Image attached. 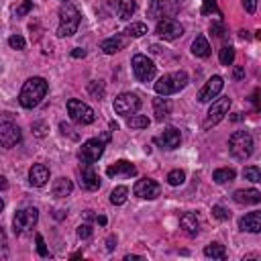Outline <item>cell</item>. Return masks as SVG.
Segmentation results:
<instances>
[{
    "instance_id": "21",
    "label": "cell",
    "mask_w": 261,
    "mask_h": 261,
    "mask_svg": "<svg viewBox=\"0 0 261 261\" xmlns=\"http://www.w3.org/2000/svg\"><path fill=\"white\" fill-rule=\"evenodd\" d=\"M126 37L124 35H114V37H108V39H104L102 43H100V49L106 53V55H114V53H118L120 49H124L126 47Z\"/></svg>"
},
{
    "instance_id": "45",
    "label": "cell",
    "mask_w": 261,
    "mask_h": 261,
    "mask_svg": "<svg viewBox=\"0 0 261 261\" xmlns=\"http://www.w3.org/2000/svg\"><path fill=\"white\" fill-rule=\"evenodd\" d=\"M210 31L214 33V37H222V24H218V22H212V24H210Z\"/></svg>"
},
{
    "instance_id": "37",
    "label": "cell",
    "mask_w": 261,
    "mask_h": 261,
    "mask_svg": "<svg viewBox=\"0 0 261 261\" xmlns=\"http://www.w3.org/2000/svg\"><path fill=\"white\" fill-rule=\"evenodd\" d=\"M8 45L12 47V49H16V51H22L24 49V39L20 37V35H12V37H8Z\"/></svg>"
},
{
    "instance_id": "52",
    "label": "cell",
    "mask_w": 261,
    "mask_h": 261,
    "mask_svg": "<svg viewBox=\"0 0 261 261\" xmlns=\"http://www.w3.org/2000/svg\"><path fill=\"white\" fill-rule=\"evenodd\" d=\"M230 118L237 122V120H243V114H241V112H237V114H234V116H230Z\"/></svg>"
},
{
    "instance_id": "53",
    "label": "cell",
    "mask_w": 261,
    "mask_h": 261,
    "mask_svg": "<svg viewBox=\"0 0 261 261\" xmlns=\"http://www.w3.org/2000/svg\"><path fill=\"white\" fill-rule=\"evenodd\" d=\"M110 128H112V130H116V128H118V122H114V120H110Z\"/></svg>"
},
{
    "instance_id": "50",
    "label": "cell",
    "mask_w": 261,
    "mask_h": 261,
    "mask_svg": "<svg viewBox=\"0 0 261 261\" xmlns=\"http://www.w3.org/2000/svg\"><path fill=\"white\" fill-rule=\"evenodd\" d=\"M135 259H141L139 255H124V261H135Z\"/></svg>"
},
{
    "instance_id": "16",
    "label": "cell",
    "mask_w": 261,
    "mask_h": 261,
    "mask_svg": "<svg viewBox=\"0 0 261 261\" xmlns=\"http://www.w3.org/2000/svg\"><path fill=\"white\" fill-rule=\"evenodd\" d=\"M179 141H181V135H179V130H177L175 126H167L161 135L155 137V143H157L161 149H167V151L179 147Z\"/></svg>"
},
{
    "instance_id": "25",
    "label": "cell",
    "mask_w": 261,
    "mask_h": 261,
    "mask_svg": "<svg viewBox=\"0 0 261 261\" xmlns=\"http://www.w3.org/2000/svg\"><path fill=\"white\" fill-rule=\"evenodd\" d=\"M51 192H53L55 198H65V196H69V194L73 192V184H71V179H67V177H57V179L53 181Z\"/></svg>"
},
{
    "instance_id": "48",
    "label": "cell",
    "mask_w": 261,
    "mask_h": 261,
    "mask_svg": "<svg viewBox=\"0 0 261 261\" xmlns=\"http://www.w3.org/2000/svg\"><path fill=\"white\" fill-rule=\"evenodd\" d=\"M114 247H116V237H108V239H106V249L112 251Z\"/></svg>"
},
{
    "instance_id": "46",
    "label": "cell",
    "mask_w": 261,
    "mask_h": 261,
    "mask_svg": "<svg viewBox=\"0 0 261 261\" xmlns=\"http://www.w3.org/2000/svg\"><path fill=\"white\" fill-rule=\"evenodd\" d=\"M59 128H61V133H63V135H69L71 139H77V135H73V133H71V126H67L65 122H61V124H59Z\"/></svg>"
},
{
    "instance_id": "19",
    "label": "cell",
    "mask_w": 261,
    "mask_h": 261,
    "mask_svg": "<svg viewBox=\"0 0 261 261\" xmlns=\"http://www.w3.org/2000/svg\"><path fill=\"white\" fill-rule=\"evenodd\" d=\"M169 12H173V6H169L167 0H151V4L147 8L149 18H155V20L169 18Z\"/></svg>"
},
{
    "instance_id": "17",
    "label": "cell",
    "mask_w": 261,
    "mask_h": 261,
    "mask_svg": "<svg viewBox=\"0 0 261 261\" xmlns=\"http://www.w3.org/2000/svg\"><path fill=\"white\" fill-rule=\"evenodd\" d=\"M106 175H108V177H118V175H122V177H133V175H137V167H135L130 161L120 159V161H116V163H112V165L106 167Z\"/></svg>"
},
{
    "instance_id": "51",
    "label": "cell",
    "mask_w": 261,
    "mask_h": 261,
    "mask_svg": "<svg viewBox=\"0 0 261 261\" xmlns=\"http://www.w3.org/2000/svg\"><path fill=\"white\" fill-rule=\"evenodd\" d=\"M96 222L98 224H106V216H96Z\"/></svg>"
},
{
    "instance_id": "10",
    "label": "cell",
    "mask_w": 261,
    "mask_h": 261,
    "mask_svg": "<svg viewBox=\"0 0 261 261\" xmlns=\"http://www.w3.org/2000/svg\"><path fill=\"white\" fill-rule=\"evenodd\" d=\"M104 145H106V141H102V139H90V141H86L80 147V151H77L80 161L82 163H94V161H98L104 155Z\"/></svg>"
},
{
    "instance_id": "33",
    "label": "cell",
    "mask_w": 261,
    "mask_h": 261,
    "mask_svg": "<svg viewBox=\"0 0 261 261\" xmlns=\"http://www.w3.org/2000/svg\"><path fill=\"white\" fill-rule=\"evenodd\" d=\"M218 59H220L222 65H232V61H234V49H232L230 45H224V47L220 49Z\"/></svg>"
},
{
    "instance_id": "44",
    "label": "cell",
    "mask_w": 261,
    "mask_h": 261,
    "mask_svg": "<svg viewBox=\"0 0 261 261\" xmlns=\"http://www.w3.org/2000/svg\"><path fill=\"white\" fill-rule=\"evenodd\" d=\"M241 2H243L245 10H247L249 14H253V12L257 10V0H241Z\"/></svg>"
},
{
    "instance_id": "22",
    "label": "cell",
    "mask_w": 261,
    "mask_h": 261,
    "mask_svg": "<svg viewBox=\"0 0 261 261\" xmlns=\"http://www.w3.org/2000/svg\"><path fill=\"white\" fill-rule=\"evenodd\" d=\"M232 198H234L237 204H245V206H249V204H257V202H261V192H257V190H253V188L237 190V192L232 194Z\"/></svg>"
},
{
    "instance_id": "49",
    "label": "cell",
    "mask_w": 261,
    "mask_h": 261,
    "mask_svg": "<svg viewBox=\"0 0 261 261\" xmlns=\"http://www.w3.org/2000/svg\"><path fill=\"white\" fill-rule=\"evenodd\" d=\"M71 57H75V59L86 57V51H84V49H73V51H71Z\"/></svg>"
},
{
    "instance_id": "23",
    "label": "cell",
    "mask_w": 261,
    "mask_h": 261,
    "mask_svg": "<svg viewBox=\"0 0 261 261\" xmlns=\"http://www.w3.org/2000/svg\"><path fill=\"white\" fill-rule=\"evenodd\" d=\"M153 114H155V120L163 122L169 114H171V102L165 98V96H159L153 100Z\"/></svg>"
},
{
    "instance_id": "9",
    "label": "cell",
    "mask_w": 261,
    "mask_h": 261,
    "mask_svg": "<svg viewBox=\"0 0 261 261\" xmlns=\"http://www.w3.org/2000/svg\"><path fill=\"white\" fill-rule=\"evenodd\" d=\"M228 108H230V98L228 96L214 100L212 106H210V110H208V114H206V118H204V122H202V128H210V126L218 124L228 114Z\"/></svg>"
},
{
    "instance_id": "35",
    "label": "cell",
    "mask_w": 261,
    "mask_h": 261,
    "mask_svg": "<svg viewBox=\"0 0 261 261\" xmlns=\"http://www.w3.org/2000/svg\"><path fill=\"white\" fill-rule=\"evenodd\" d=\"M184 179H186L184 169H171V171L167 173V184H169V186H181Z\"/></svg>"
},
{
    "instance_id": "14",
    "label": "cell",
    "mask_w": 261,
    "mask_h": 261,
    "mask_svg": "<svg viewBox=\"0 0 261 261\" xmlns=\"http://www.w3.org/2000/svg\"><path fill=\"white\" fill-rule=\"evenodd\" d=\"M135 196L137 198H143V200H155L159 194H161V186L155 181V179H149V177H143L135 184L133 188Z\"/></svg>"
},
{
    "instance_id": "2",
    "label": "cell",
    "mask_w": 261,
    "mask_h": 261,
    "mask_svg": "<svg viewBox=\"0 0 261 261\" xmlns=\"http://www.w3.org/2000/svg\"><path fill=\"white\" fill-rule=\"evenodd\" d=\"M80 10L71 4V2H63L59 8V27H57V35L59 37H71L77 33L80 27Z\"/></svg>"
},
{
    "instance_id": "12",
    "label": "cell",
    "mask_w": 261,
    "mask_h": 261,
    "mask_svg": "<svg viewBox=\"0 0 261 261\" xmlns=\"http://www.w3.org/2000/svg\"><path fill=\"white\" fill-rule=\"evenodd\" d=\"M20 137L22 135H20V128L16 126V122L4 118L2 124H0V143H2V147H6V149L16 147L20 143Z\"/></svg>"
},
{
    "instance_id": "39",
    "label": "cell",
    "mask_w": 261,
    "mask_h": 261,
    "mask_svg": "<svg viewBox=\"0 0 261 261\" xmlns=\"http://www.w3.org/2000/svg\"><path fill=\"white\" fill-rule=\"evenodd\" d=\"M212 216L218 218V220H228V218H230V212H226L222 206L216 204V206H212Z\"/></svg>"
},
{
    "instance_id": "29",
    "label": "cell",
    "mask_w": 261,
    "mask_h": 261,
    "mask_svg": "<svg viewBox=\"0 0 261 261\" xmlns=\"http://www.w3.org/2000/svg\"><path fill=\"white\" fill-rule=\"evenodd\" d=\"M204 255L210 257V259H220V261H222V259L226 257V249H224V245H220V243H210V245H206Z\"/></svg>"
},
{
    "instance_id": "36",
    "label": "cell",
    "mask_w": 261,
    "mask_h": 261,
    "mask_svg": "<svg viewBox=\"0 0 261 261\" xmlns=\"http://www.w3.org/2000/svg\"><path fill=\"white\" fill-rule=\"evenodd\" d=\"M88 92H90L96 100H102V98H104V84H102L100 80H98V82L94 80V82L88 84Z\"/></svg>"
},
{
    "instance_id": "11",
    "label": "cell",
    "mask_w": 261,
    "mask_h": 261,
    "mask_svg": "<svg viewBox=\"0 0 261 261\" xmlns=\"http://www.w3.org/2000/svg\"><path fill=\"white\" fill-rule=\"evenodd\" d=\"M155 33L163 41H173V39H177V37L184 35V27L175 18H161V20H157Z\"/></svg>"
},
{
    "instance_id": "28",
    "label": "cell",
    "mask_w": 261,
    "mask_h": 261,
    "mask_svg": "<svg viewBox=\"0 0 261 261\" xmlns=\"http://www.w3.org/2000/svg\"><path fill=\"white\" fill-rule=\"evenodd\" d=\"M234 175H237V171L232 167H220V169H216L212 173V179L216 184H230L234 179Z\"/></svg>"
},
{
    "instance_id": "32",
    "label": "cell",
    "mask_w": 261,
    "mask_h": 261,
    "mask_svg": "<svg viewBox=\"0 0 261 261\" xmlns=\"http://www.w3.org/2000/svg\"><path fill=\"white\" fill-rule=\"evenodd\" d=\"M124 33H126V37H143L147 33V24L145 22H130Z\"/></svg>"
},
{
    "instance_id": "5",
    "label": "cell",
    "mask_w": 261,
    "mask_h": 261,
    "mask_svg": "<svg viewBox=\"0 0 261 261\" xmlns=\"http://www.w3.org/2000/svg\"><path fill=\"white\" fill-rule=\"evenodd\" d=\"M112 108L116 114L120 116H133L137 114V110L141 108V98L135 94V92H122L114 98L112 102Z\"/></svg>"
},
{
    "instance_id": "31",
    "label": "cell",
    "mask_w": 261,
    "mask_h": 261,
    "mask_svg": "<svg viewBox=\"0 0 261 261\" xmlns=\"http://www.w3.org/2000/svg\"><path fill=\"white\" fill-rule=\"evenodd\" d=\"M126 126H128V128H147V126H149V118L143 116V114L126 116Z\"/></svg>"
},
{
    "instance_id": "42",
    "label": "cell",
    "mask_w": 261,
    "mask_h": 261,
    "mask_svg": "<svg viewBox=\"0 0 261 261\" xmlns=\"http://www.w3.org/2000/svg\"><path fill=\"white\" fill-rule=\"evenodd\" d=\"M249 100H251V104H253L255 110H261V88H257V90L249 96Z\"/></svg>"
},
{
    "instance_id": "1",
    "label": "cell",
    "mask_w": 261,
    "mask_h": 261,
    "mask_svg": "<svg viewBox=\"0 0 261 261\" xmlns=\"http://www.w3.org/2000/svg\"><path fill=\"white\" fill-rule=\"evenodd\" d=\"M47 90H49V84H47L45 77H39V75L29 77V80L22 84L20 94H18L20 106H22V108H35V106H39L41 100L45 98Z\"/></svg>"
},
{
    "instance_id": "40",
    "label": "cell",
    "mask_w": 261,
    "mask_h": 261,
    "mask_svg": "<svg viewBox=\"0 0 261 261\" xmlns=\"http://www.w3.org/2000/svg\"><path fill=\"white\" fill-rule=\"evenodd\" d=\"M35 241H37V253H39L41 257H49V251H47V245H45L43 237H41V234H37V237H35Z\"/></svg>"
},
{
    "instance_id": "30",
    "label": "cell",
    "mask_w": 261,
    "mask_h": 261,
    "mask_svg": "<svg viewBox=\"0 0 261 261\" xmlns=\"http://www.w3.org/2000/svg\"><path fill=\"white\" fill-rule=\"evenodd\" d=\"M126 196H128L126 186H116V188L110 192V202H112L114 206H122V204L126 202Z\"/></svg>"
},
{
    "instance_id": "15",
    "label": "cell",
    "mask_w": 261,
    "mask_h": 261,
    "mask_svg": "<svg viewBox=\"0 0 261 261\" xmlns=\"http://www.w3.org/2000/svg\"><path fill=\"white\" fill-rule=\"evenodd\" d=\"M222 86H224V80H222L220 75H212V77L202 86V90L198 92V102H202V104L212 102V98H216V96L220 94Z\"/></svg>"
},
{
    "instance_id": "20",
    "label": "cell",
    "mask_w": 261,
    "mask_h": 261,
    "mask_svg": "<svg viewBox=\"0 0 261 261\" xmlns=\"http://www.w3.org/2000/svg\"><path fill=\"white\" fill-rule=\"evenodd\" d=\"M29 181H31V186H35V188L45 186V184L49 181V167L43 165V163H35V165L29 169Z\"/></svg>"
},
{
    "instance_id": "26",
    "label": "cell",
    "mask_w": 261,
    "mask_h": 261,
    "mask_svg": "<svg viewBox=\"0 0 261 261\" xmlns=\"http://www.w3.org/2000/svg\"><path fill=\"white\" fill-rule=\"evenodd\" d=\"M137 10V2L135 0H116V14L122 20H128Z\"/></svg>"
},
{
    "instance_id": "47",
    "label": "cell",
    "mask_w": 261,
    "mask_h": 261,
    "mask_svg": "<svg viewBox=\"0 0 261 261\" xmlns=\"http://www.w3.org/2000/svg\"><path fill=\"white\" fill-rule=\"evenodd\" d=\"M243 75H245V69H243L241 65H237V67H234V71H232V77H234V80H241Z\"/></svg>"
},
{
    "instance_id": "41",
    "label": "cell",
    "mask_w": 261,
    "mask_h": 261,
    "mask_svg": "<svg viewBox=\"0 0 261 261\" xmlns=\"http://www.w3.org/2000/svg\"><path fill=\"white\" fill-rule=\"evenodd\" d=\"M31 8H33V0H24V2L20 4V6H16L14 14H16V16H24V14H27V12L31 10Z\"/></svg>"
},
{
    "instance_id": "8",
    "label": "cell",
    "mask_w": 261,
    "mask_h": 261,
    "mask_svg": "<svg viewBox=\"0 0 261 261\" xmlns=\"http://www.w3.org/2000/svg\"><path fill=\"white\" fill-rule=\"evenodd\" d=\"M130 65H133V73H135L137 82L147 84V82H151V80L155 77V63H153V61H151L147 55L137 53V55L133 57Z\"/></svg>"
},
{
    "instance_id": "43",
    "label": "cell",
    "mask_w": 261,
    "mask_h": 261,
    "mask_svg": "<svg viewBox=\"0 0 261 261\" xmlns=\"http://www.w3.org/2000/svg\"><path fill=\"white\" fill-rule=\"evenodd\" d=\"M210 12H216V14H218L216 2H214V0H204V6H202V14H210Z\"/></svg>"
},
{
    "instance_id": "38",
    "label": "cell",
    "mask_w": 261,
    "mask_h": 261,
    "mask_svg": "<svg viewBox=\"0 0 261 261\" xmlns=\"http://www.w3.org/2000/svg\"><path fill=\"white\" fill-rule=\"evenodd\" d=\"M77 237L80 239H90L92 237V232H94V228H92V224H88V222H82L80 226H77Z\"/></svg>"
},
{
    "instance_id": "24",
    "label": "cell",
    "mask_w": 261,
    "mask_h": 261,
    "mask_svg": "<svg viewBox=\"0 0 261 261\" xmlns=\"http://www.w3.org/2000/svg\"><path fill=\"white\" fill-rule=\"evenodd\" d=\"M179 226H181V230H184L186 234H190V237H196L198 230H200V222H198L196 214H192V212L181 214V218H179Z\"/></svg>"
},
{
    "instance_id": "27",
    "label": "cell",
    "mask_w": 261,
    "mask_h": 261,
    "mask_svg": "<svg viewBox=\"0 0 261 261\" xmlns=\"http://www.w3.org/2000/svg\"><path fill=\"white\" fill-rule=\"evenodd\" d=\"M192 53H194L196 57H208V55H210V45H208V41H206L204 35H198V37L194 39V43H192Z\"/></svg>"
},
{
    "instance_id": "13",
    "label": "cell",
    "mask_w": 261,
    "mask_h": 261,
    "mask_svg": "<svg viewBox=\"0 0 261 261\" xmlns=\"http://www.w3.org/2000/svg\"><path fill=\"white\" fill-rule=\"evenodd\" d=\"M77 173H80V188H84L88 192H94L100 188V177L94 171V163H82Z\"/></svg>"
},
{
    "instance_id": "34",
    "label": "cell",
    "mask_w": 261,
    "mask_h": 261,
    "mask_svg": "<svg viewBox=\"0 0 261 261\" xmlns=\"http://www.w3.org/2000/svg\"><path fill=\"white\" fill-rule=\"evenodd\" d=\"M243 177L249 179V181H253V184H257V181H261V169L255 167V165H247L243 169Z\"/></svg>"
},
{
    "instance_id": "4",
    "label": "cell",
    "mask_w": 261,
    "mask_h": 261,
    "mask_svg": "<svg viewBox=\"0 0 261 261\" xmlns=\"http://www.w3.org/2000/svg\"><path fill=\"white\" fill-rule=\"evenodd\" d=\"M228 151L239 161L249 159L253 153V137L247 130H234L228 139Z\"/></svg>"
},
{
    "instance_id": "7",
    "label": "cell",
    "mask_w": 261,
    "mask_h": 261,
    "mask_svg": "<svg viewBox=\"0 0 261 261\" xmlns=\"http://www.w3.org/2000/svg\"><path fill=\"white\" fill-rule=\"evenodd\" d=\"M39 220V210L29 206V208H22V210H16L14 218H12V230L14 234H22V232H29Z\"/></svg>"
},
{
    "instance_id": "54",
    "label": "cell",
    "mask_w": 261,
    "mask_h": 261,
    "mask_svg": "<svg viewBox=\"0 0 261 261\" xmlns=\"http://www.w3.org/2000/svg\"><path fill=\"white\" fill-rule=\"evenodd\" d=\"M63 2H67V0H63Z\"/></svg>"
},
{
    "instance_id": "6",
    "label": "cell",
    "mask_w": 261,
    "mask_h": 261,
    "mask_svg": "<svg viewBox=\"0 0 261 261\" xmlns=\"http://www.w3.org/2000/svg\"><path fill=\"white\" fill-rule=\"evenodd\" d=\"M67 114H69V118H71L73 122H77V124H92V122L96 120V112H94L86 102L75 100V98L67 100Z\"/></svg>"
},
{
    "instance_id": "3",
    "label": "cell",
    "mask_w": 261,
    "mask_h": 261,
    "mask_svg": "<svg viewBox=\"0 0 261 261\" xmlns=\"http://www.w3.org/2000/svg\"><path fill=\"white\" fill-rule=\"evenodd\" d=\"M188 86V73L184 69L179 71H171V73H165L161 75L157 82H155V92L159 96H171V94H177L181 92L184 88Z\"/></svg>"
},
{
    "instance_id": "18",
    "label": "cell",
    "mask_w": 261,
    "mask_h": 261,
    "mask_svg": "<svg viewBox=\"0 0 261 261\" xmlns=\"http://www.w3.org/2000/svg\"><path fill=\"white\" fill-rule=\"evenodd\" d=\"M239 228L243 232H261V210H253L239 220Z\"/></svg>"
}]
</instances>
